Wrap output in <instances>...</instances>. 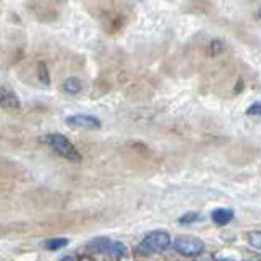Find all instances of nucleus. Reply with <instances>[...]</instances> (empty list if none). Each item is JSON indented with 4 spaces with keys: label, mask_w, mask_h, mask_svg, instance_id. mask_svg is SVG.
Instances as JSON below:
<instances>
[{
    "label": "nucleus",
    "mask_w": 261,
    "mask_h": 261,
    "mask_svg": "<svg viewBox=\"0 0 261 261\" xmlns=\"http://www.w3.org/2000/svg\"><path fill=\"white\" fill-rule=\"evenodd\" d=\"M171 246V238L166 231H153L138 244V253L149 256V254H158L166 251Z\"/></svg>",
    "instance_id": "nucleus-1"
},
{
    "label": "nucleus",
    "mask_w": 261,
    "mask_h": 261,
    "mask_svg": "<svg viewBox=\"0 0 261 261\" xmlns=\"http://www.w3.org/2000/svg\"><path fill=\"white\" fill-rule=\"evenodd\" d=\"M44 143L49 144L51 148H53L60 156H63L65 160H70V161H80L82 160V156H80V153H78V149L75 148V144H73L71 141L63 134H60V133L46 134Z\"/></svg>",
    "instance_id": "nucleus-2"
},
{
    "label": "nucleus",
    "mask_w": 261,
    "mask_h": 261,
    "mask_svg": "<svg viewBox=\"0 0 261 261\" xmlns=\"http://www.w3.org/2000/svg\"><path fill=\"white\" fill-rule=\"evenodd\" d=\"M88 249H92L93 253L106 254L111 258H122L127 253V248L119 241H111L109 238H95L88 243Z\"/></svg>",
    "instance_id": "nucleus-3"
},
{
    "label": "nucleus",
    "mask_w": 261,
    "mask_h": 261,
    "mask_svg": "<svg viewBox=\"0 0 261 261\" xmlns=\"http://www.w3.org/2000/svg\"><path fill=\"white\" fill-rule=\"evenodd\" d=\"M173 248L176 253L184 254V256H198L203 253L205 244L195 236H178L173 241Z\"/></svg>",
    "instance_id": "nucleus-4"
},
{
    "label": "nucleus",
    "mask_w": 261,
    "mask_h": 261,
    "mask_svg": "<svg viewBox=\"0 0 261 261\" xmlns=\"http://www.w3.org/2000/svg\"><path fill=\"white\" fill-rule=\"evenodd\" d=\"M66 124L82 129H100L102 126L100 119L95 116H88V114H73V116H68Z\"/></svg>",
    "instance_id": "nucleus-5"
},
{
    "label": "nucleus",
    "mask_w": 261,
    "mask_h": 261,
    "mask_svg": "<svg viewBox=\"0 0 261 261\" xmlns=\"http://www.w3.org/2000/svg\"><path fill=\"white\" fill-rule=\"evenodd\" d=\"M20 107V100L19 97L15 95L14 90L0 85V109H5V111H17Z\"/></svg>",
    "instance_id": "nucleus-6"
},
{
    "label": "nucleus",
    "mask_w": 261,
    "mask_h": 261,
    "mask_svg": "<svg viewBox=\"0 0 261 261\" xmlns=\"http://www.w3.org/2000/svg\"><path fill=\"white\" fill-rule=\"evenodd\" d=\"M234 219V212L231 208H216L212 212V221L219 224V226H226Z\"/></svg>",
    "instance_id": "nucleus-7"
},
{
    "label": "nucleus",
    "mask_w": 261,
    "mask_h": 261,
    "mask_svg": "<svg viewBox=\"0 0 261 261\" xmlns=\"http://www.w3.org/2000/svg\"><path fill=\"white\" fill-rule=\"evenodd\" d=\"M63 90L66 93H70V95H78V93L83 90V83H82L80 78L70 76L63 82Z\"/></svg>",
    "instance_id": "nucleus-8"
},
{
    "label": "nucleus",
    "mask_w": 261,
    "mask_h": 261,
    "mask_svg": "<svg viewBox=\"0 0 261 261\" xmlns=\"http://www.w3.org/2000/svg\"><path fill=\"white\" fill-rule=\"evenodd\" d=\"M68 239L66 238H51L48 241H44V248L49 249V251H58V249H63L68 246Z\"/></svg>",
    "instance_id": "nucleus-9"
},
{
    "label": "nucleus",
    "mask_w": 261,
    "mask_h": 261,
    "mask_svg": "<svg viewBox=\"0 0 261 261\" xmlns=\"http://www.w3.org/2000/svg\"><path fill=\"white\" fill-rule=\"evenodd\" d=\"M202 221V216L198 212H187L184 216L180 217V224H195V222H200Z\"/></svg>",
    "instance_id": "nucleus-10"
},
{
    "label": "nucleus",
    "mask_w": 261,
    "mask_h": 261,
    "mask_svg": "<svg viewBox=\"0 0 261 261\" xmlns=\"http://www.w3.org/2000/svg\"><path fill=\"white\" fill-rule=\"evenodd\" d=\"M248 244L254 249L261 251V231H254L248 234Z\"/></svg>",
    "instance_id": "nucleus-11"
},
{
    "label": "nucleus",
    "mask_w": 261,
    "mask_h": 261,
    "mask_svg": "<svg viewBox=\"0 0 261 261\" xmlns=\"http://www.w3.org/2000/svg\"><path fill=\"white\" fill-rule=\"evenodd\" d=\"M39 78H41V82H43L44 85H49V73H48V68H46L44 63L39 65Z\"/></svg>",
    "instance_id": "nucleus-12"
},
{
    "label": "nucleus",
    "mask_w": 261,
    "mask_h": 261,
    "mask_svg": "<svg viewBox=\"0 0 261 261\" xmlns=\"http://www.w3.org/2000/svg\"><path fill=\"white\" fill-rule=\"evenodd\" d=\"M248 114H258V116H261V103H254V106H251L249 107V111H248Z\"/></svg>",
    "instance_id": "nucleus-13"
},
{
    "label": "nucleus",
    "mask_w": 261,
    "mask_h": 261,
    "mask_svg": "<svg viewBox=\"0 0 261 261\" xmlns=\"http://www.w3.org/2000/svg\"><path fill=\"white\" fill-rule=\"evenodd\" d=\"M60 261H75V258H73L71 254H68V256H63Z\"/></svg>",
    "instance_id": "nucleus-14"
},
{
    "label": "nucleus",
    "mask_w": 261,
    "mask_h": 261,
    "mask_svg": "<svg viewBox=\"0 0 261 261\" xmlns=\"http://www.w3.org/2000/svg\"><path fill=\"white\" fill-rule=\"evenodd\" d=\"M198 261H216L212 256H202V258H198Z\"/></svg>",
    "instance_id": "nucleus-15"
},
{
    "label": "nucleus",
    "mask_w": 261,
    "mask_h": 261,
    "mask_svg": "<svg viewBox=\"0 0 261 261\" xmlns=\"http://www.w3.org/2000/svg\"><path fill=\"white\" fill-rule=\"evenodd\" d=\"M80 261H93V259L88 258V256H83V258H80Z\"/></svg>",
    "instance_id": "nucleus-16"
},
{
    "label": "nucleus",
    "mask_w": 261,
    "mask_h": 261,
    "mask_svg": "<svg viewBox=\"0 0 261 261\" xmlns=\"http://www.w3.org/2000/svg\"><path fill=\"white\" fill-rule=\"evenodd\" d=\"M259 15H261V7H259Z\"/></svg>",
    "instance_id": "nucleus-17"
}]
</instances>
